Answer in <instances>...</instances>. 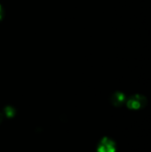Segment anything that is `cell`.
<instances>
[{
	"instance_id": "1",
	"label": "cell",
	"mask_w": 151,
	"mask_h": 152,
	"mask_svg": "<svg viewBox=\"0 0 151 152\" xmlns=\"http://www.w3.org/2000/svg\"><path fill=\"white\" fill-rule=\"evenodd\" d=\"M147 104H148L147 97L140 94H136L130 96L129 98L126 99L125 102V105L127 109L131 110H140L142 109H144L147 106Z\"/></svg>"
},
{
	"instance_id": "2",
	"label": "cell",
	"mask_w": 151,
	"mask_h": 152,
	"mask_svg": "<svg viewBox=\"0 0 151 152\" xmlns=\"http://www.w3.org/2000/svg\"><path fill=\"white\" fill-rule=\"evenodd\" d=\"M96 152H117V142L110 137L102 136L97 142Z\"/></svg>"
},
{
	"instance_id": "3",
	"label": "cell",
	"mask_w": 151,
	"mask_h": 152,
	"mask_svg": "<svg viewBox=\"0 0 151 152\" xmlns=\"http://www.w3.org/2000/svg\"><path fill=\"white\" fill-rule=\"evenodd\" d=\"M126 99H127V97L123 92L117 91L110 95L109 102L115 108H121L122 106H124L125 104Z\"/></svg>"
},
{
	"instance_id": "4",
	"label": "cell",
	"mask_w": 151,
	"mask_h": 152,
	"mask_svg": "<svg viewBox=\"0 0 151 152\" xmlns=\"http://www.w3.org/2000/svg\"><path fill=\"white\" fill-rule=\"evenodd\" d=\"M4 116H3L2 112L0 111V125L2 124V122L4 121Z\"/></svg>"
},
{
	"instance_id": "5",
	"label": "cell",
	"mask_w": 151,
	"mask_h": 152,
	"mask_svg": "<svg viewBox=\"0 0 151 152\" xmlns=\"http://www.w3.org/2000/svg\"><path fill=\"white\" fill-rule=\"evenodd\" d=\"M2 15H3V9H2V6H1V4H0V20H1V18H2Z\"/></svg>"
}]
</instances>
